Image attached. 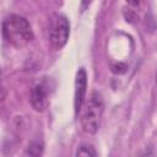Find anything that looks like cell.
Instances as JSON below:
<instances>
[{"label": "cell", "instance_id": "6", "mask_svg": "<svg viewBox=\"0 0 157 157\" xmlns=\"http://www.w3.org/2000/svg\"><path fill=\"white\" fill-rule=\"evenodd\" d=\"M43 152V142L39 141H32L27 148V155L31 156H39Z\"/></svg>", "mask_w": 157, "mask_h": 157}, {"label": "cell", "instance_id": "7", "mask_svg": "<svg viewBox=\"0 0 157 157\" xmlns=\"http://www.w3.org/2000/svg\"><path fill=\"white\" fill-rule=\"evenodd\" d=\"M76 156H86V157L92 156V157H94V156H97V152L91 145H81L76 151Z\"/></svg>", "mask_w": 157, "mask_h": 157}, {"label": "cell", "instance_id": "3", "mask_svg": "<svg viewBox=\"0 0 157 157\" xmlns=\"http://www.w3.org/2000/svg\"><path fill=\"white\" fill-rule=\"evenodd\" d=\"M70 34V25L65 16L63 15H54L50 20V27H49V39L52 45L55 49L63 48Z\"/></svg>", "mask_w": 157, "mask_h": 157}, {"label": "cell", "instance_id": "4", "mask_svg": "<svg viewBox=\"0 0 157 157\" xmlns=\"http://www.w3.org/2000/svg\"><path fill=\"white\" fill-rule=\"evenodd\" d=\"M86 88H87V74L83 67L78 69L76 72V78H75V94H74V108H75V114L77 115L83 104H85V98H86Z\"/></svg>", "mask_w": 157, "mask_h": 157}, {"label": "cell", "instance_id": "1", "mask_svg": "<svg viewBox=\"0 0 157 157\" xmlns=\"http://www.w3.org/2000/svg\"><path fill=\"white\" fill-rule=\"evenodd\" d=\"M2 36L7 43L16 48L25 47L34 37L29 22L20 15H10L4 20Z\"/></svg>", "mask_w": 157, "mask_h": 157}, {"label": "cell", "instance_id": "9", "mask_svg": "<svg viewBox=\"0 0 157 157\" xmlns=\"http://www.w3.org/2000/svg\"><path fill=\"white\" fill-rule=\"evenodd\" d=\"M92 0H82L81 1V11H85L86 7H88V5L91 4Z\"/></svg>", "mask_w": 157, "mask_h": 157}, {"label": "cell", "instance_id": "2", "mask_svg": "<svg viewBox=\"0 0 157 157\" xmlns=\"http://www.w3.org/2000/svg\"><path fill=\"white\" fill-rule=\"evenodd\" d=\"M81 113V126L82 130L87 134H96L97 130L99 129L102 115H103V98L102 94L98 92H92L90 94V98L85 103V107Z\"/></svg>", "mask_w": 157, "mask_h": 157}, {"label": "cell", "instance_id": "10", "mask_svg": "<svg viewBox=\"0 0 157 157\" xmlns=\"http://www.w3.org/2000/svg\"><path fill=\"white\" fill-rule=\"evenodd\" d=\"M126 2L129 5H131V6H137V5H140L141 0H126Z\"/></svg>", "mask_w": 157, "mask_h": 157}, {"label": "cell", "instance_id": "11", "mask_svg": "<svg viewBox=\"0 0 157 157\" xmlns=\"http://www.w3.org/2000/svg\"><path fill=\"white\" fill-rule=\"evenodd\" d=\"M156 85H157V72H156Z\"/></svg>", "mask_w": 157, "mask_h": 157}, {"label": "cell", "instance_id": "5", "mask_svg": "<svg viewBox=\"0 0 157 157\" xmlns=\"http://www.w3.org/2000/svg\"><path fill=\"white\" fill-rule=\"evenodd\" d=\"M31 105L34 110L42 112L48 105V87L44 83H37L33 86L29 97Z\"/></svg>", "mask_w": 157, "mask_h": 157}, {"label": "cell", "instance_id": "8", "mask_svg": "<svg viewBox=\"0 0 157 157\" xmlns=\"http://www.w3.org/2000/svg\"><path fill=\"white\" fill-rule=\"evenodd\" d=\"M112 71L115 72V74H123L126 71V65L125 64H115V65H112Z\"/></svg>", "mask_w": 157, "mask_h": 157}]
</instances>
